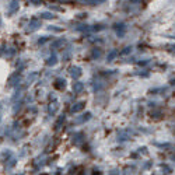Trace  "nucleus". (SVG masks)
Segmentation results:
<instances>
[{"label": "nucleus", "instance_id": "423d86ee", "mask_svg": "<svg viewBox=\"0 0 175 175\" xmlns=\"http://www.w3.org/2000/svg\"><path fill=\"white\" fill-rule=\"evenodd\" d=\"M116 55H118V50H111V52H109V55H108V58H107V59H108V62H112V60H113V58H115Z\"/></svg>", "mask_w": 175, "mask_h": 175}, {"label": "nucleus", "instance_id": "0eeeda50", "mask_svg": "<svg viewBox=\"0 0 175 175\" xmlns=\"http://www.w3.org/2000/svg\"><path fill=\"white\" fill-rule=\"evenodd\" d=\"M90 116H91V113H90V112H87L86 115H83V118H81L80 121H77V122H79V123H83V122L88 121V119H90Z\"/></svg>", "mask_w": 175, "mask_h": 175}, {"label": "nucleus", "instance_id": "1a4fd4ad", "mask_svg": "<svg viewBox=\"0 0 175 175\" xmlns=\"http://www.w3.org/2000/svg\"><path fill=\"white\" fill-rule=\"evenodd\" d=\"M41 16H42V18H53V16L49 14V13H44V14H41Z\"/></svg>", "mask_w": 175, "mask_h": 175}, {"label": "nucleus", "instance_id": "6e6552de", "mask_svg": "<svg viewBox=\"0 0 175 175\" xmlns=\"http://www.w3.org/2000/svg\"><path fill=\"white\" fill-rule=\"evenodd\" d=\"M46 63H48L49 66H50V64H55V63H56V55H52V56H50V58L48 59V62H46Z\"/></svg>", "mask_w": 175, "mask_h": 175}, {"label": "nucleus", "instance_id": "9b49d317", "mask_svg": "<svg viewBox=\"0 0 175 175\" xmlns=\"http://www.w3.org/2000/svg\"><path fill=\"white\" fill-rule=\"evenodd\" d=\"M168 48H170L168 50H170L171 53H174V55H175V45H171V46H168Z\"/></svg>", "mask_w": 175, "mask_h": 175}, {"label": "nucleus", "instance_id": "7ed1b4c3", "mask_svg": "<svg viewBox=\"0 0 175 175\" xmlns=\"http://www.w3.org/2000/svg\"><path fill=\"white\" fill-rule=\"evenodd\" d=\"M84 108V102H79V104H76V107H72V112L74 113V112H79L81 111Z\"/></svg>", "mask_w": 175, "mask_h": 175}, {"label": "nucleus", "instance_id": "ddd939ff", "mask_svg": "<svg viewBox=\"0 0 175 175\" xmlns=\"http://www.w3.org/2000/svg\"><path fill=\"white\" fill-rule=\"evenodd\" d=\"M129 52H130V48H126L125 50H123V53H129Z\"/></svg>", "mask_w": 175, "mask_h": 175}, {"label": "nucleus", "instance_id": "20e7f679", "mask_svg": "<svg viewBox=\"0 0 175 175\" xmlns=\"http://www.w3.org/2000/svg\"><path fill=\"white\" fill-rule=\"evenodd\" d=\"M83 83H80V81H77V83H74V86H73V90H74V93H80L81 90H83Z\"/></svg>", "mask_w": 175, "mask_h": 175}, {"label": "nucleus", "instance_id": "f257e3e1", "mask_svg": "<svg viewBox=\"0 0 175 175\" xmlns=\"http://www.w3.org/2000/svg\"><path fill=\"white\" fill-rule=\"evenodd\" d=\"M115 31H116V34L119 35V36H123L125 35V31H126V27H125V24L123 23H118V24H115Z\"/></svg>", "mask_w": 175, "mask_h": 175}, {"label": "nucleus", "instance_id": "f8f14e48", "mask_svg": "<svg viewBox=\"0 0 175 175\" xmlns=\"http://www.w3.org/2000/svg\"><path fill=\"white\" fill-rule=\"evenodd\" d=\"M46 41V36H42V39H39V44H44Z\"/></svg>", "mask_w": 175, "mask_h": 175}, {"label": "nucleus", "instance_id": "9d476101", "mask_svg": "<svg viewBox=\"0 0 175 175\" xmlns=\"http://www.w3.org/2000/svg\"><path fill=\"white\" fill-rule=\"evenodd\" d=\"M99 55H101V50H99V49H98V50H97V49H95V50L93 52V56H94V58H95V56H97V58H98Z\"/></svg>", "mask_w": 175, "mask_h": 175}, {"label": "nucleus", "instance_id": "39448f33", "mask_svg": "<svg viewBox=\"0 0 175 175\" xmlns=\"http://www.w3.org/2000/svg\"><path fill=\"white\" fill-rule=\"evenodd\" d=\"M64 83H66L64 80L58 79V80H56V84H55V86H56L58 88H60V90H62V88H64V87H66V84H64Z\"/></svg>", "mask_w": 175, "mask_h": 175}, {"label": "nucleus", "instance_id": "f03ea898", "mask_svg": "<svg viewBox=\"0 0 175 175\" xmlns=\"http://www.w3.org/2000/svg\"><path fill=\"white\" fill-rule=\"evenodd\" d=\"M70 74H72L73 79H77V77L81 76V69L80 67H72L70 69Z\"/></svg>", "mask_w": 175, "mask_h": 175}]
</instances>
